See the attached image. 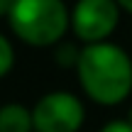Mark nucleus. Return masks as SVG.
I'll return each mask as SVG.
<instances>
[{
    "label": "nucleus",
    "instance_id": "obj_7",
    "mask_svg": "<svg viewBox=\"0 0 132 132\" xmlns=\"http://www.w3.org/2000/svg\"><path fill=\"white\" fill-rule=\"evenodd\" d=\"M12 66H15V49L10 44V39L0 32V78H5L12 71Z\"/></svg>",
    "mask_w": 132,
    "mask_h": 132
},
{
    "label": "nucleus",
    "instance_id": "obj_8",
    "mask_svg": "<svg viewBox=\"0 0 132 132\" xmlns=\"http://www.w3.org/2000/svg\"><path fill=\"white\" fill-rule=\"evenodd\" d=\"M100 132H132V122L127 120H110V122H105Z\"/></svg>",
    "mask_w": 132,
    "mask_h": 132
},
{
    "label": "nucleus",
    "instance_id": "obj_1",
    "mask_svg": "<svg viewBox=\"0 0 132 132\" xmlns=\"http://www.w3.org/2000/svg\"><path fill=\"white\" fill-rule=\"evenodd\" d=\"M76 76L93 103L113 108L132 93V56L110 39L83 44L76 61Z\"/></svg>",
    "mask_w": 132,
    "mask_h": 132
},
{
    "label": "nucleus",
    "instance_id": "obj_10",
    "mask_svg": "<svg viewBox=\"0 0 132 132\" xmlns=\"http://www.w3.org/2000/svg\"><path fill=\"white\" fill-rule=\"evenodd\" d=\"M118 5H120L122 12H130L132 15V0H118Z\"/></svg>",
    "mask_w": 132,
    "mask_h": 132
},
{
    "label": "nucleus",
    "instance_id": "obj_6",
    "mask_svg": "<svg viewBox=\"0 0 132 132\" xmlns=\"http://www.w3.org/2000/svg\"><path fill=\"white\" fill-rule=\"evenodd\" d=\"M54 49H56L54 56H56V64L59 66H64V69H71V66H73V69H76V61H78V54H81V49L76 47V44L59 42Z\"/></svg>",
    "mask_w": 132,
    "mask_h": 132
},
{
    "label": "nucleus",
    "instance_id": "obj_11",
    "mask_svg": "<svg viewBox=\"0 0 132 132\" xmlns=\"http://www.w3.org/2000/svg\"><path fill=\"white\" fill-rule=\"evenodd\" d=\"M127 122H132V110H130V115H127Z\"/></svg>",
    "mask_w": 132,
    "mask_h": 132
},
{
    "label": "nucleus",
    "instance_id": "obj_9",
    "mask_svg": "<svg viewBox=\"0 0 132 132\" xmlns=\"http://www.w3.org/2000/svg\"><path fill=\"white\" fill-rule=\"evenodd\" d=\"M12 3H15V0H0V17H7V12H10V7H12Z\"/></svg>",
    "mask_w": 132,
    "mask_h": 132
},
{
    "label": "nucleus",
    "instance_id": "obj_3",
    "mask_svg": "<svg viewBox=\"0 0 132 132\" xmlns=\"http://www.w3.org/2000/svg\"><path fill=\"white\" fill-rule=\"evenodd\" d=\"M86 122V108L69 90H49L32 105L34 132H78Z\"/></svg>",
    "mask_w": 132,
    "mask_h": 132
},
{
    "label": "nucleus",
    "instance_id": "obj_5",
    "mask_svg": "<svg viewBox=\"0 0 132 132\" xmlns=\"http://www.w3.org/2000/svg\"><path fill=\"white\" fill-rule=\"evenodd\" d=\"M0 132H34L32 108L22 103L0 105Z\"/></svg>",
    "mask_w": 132,
    "mask_h": 132
},
{
    "label": "nucleus",
    "instance_id": "obj_4",
    "mask_svg": "<svg viewBox=\"0 0 132 132\" xmlns=\"http://www.w3.org/2000/svg\"><path fill=\"white\" fill-rule=\"evenodd\" d=\"M118 0H76L71 7V32L81 44L108 42L120 24Z\"/></svg>",
    "mask_w": 132,
    "mask_h": 132
},
{
    "label": "nucleus",
    "instance_id": "obj_2",
    "mask_svg": "<svg viewBox=\"0 0 132 132\" xmlns=\"http://www.w3.org/2000/svg\"><path fill=\"white\" fill-rule=\"evenodd\" d=\"M7 24L29 47H56L71 29V7L64 0H15Z\"/></svg>",
    "mask_w": 132,
    "mask_h": 132
}]
</instances>
